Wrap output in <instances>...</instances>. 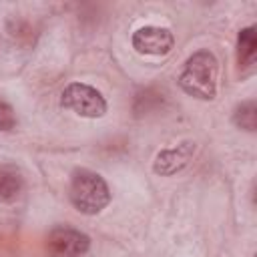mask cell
Here are the masks:
<instances>
[{
  "label": "cell",
  "mask_w": 257,
  "mask_h": 257,
  "mask_svg": "<svg viewBox=\"0 0 257 257\" xmlns=\"http://www.w3.org/2000/svg\"><path fill=\"white\" fill-rule=\"evenodd\" d=\"M217 72L219 64L213 52L197 50L191 54L179 74V86L201 100H211L217 94Z\"/></svg>",
  "instance_id": "obj_1"
},
{
  "label": "cell",
  "mask_w": 257,
  "mask_h": 257,
  "mask_svg": "<svg viewBox=\"0 0 257 257\" xmlns=\"http://www.w3.org/2000/svg\"><path fill=\"white\" fill-rule=\"evenodd\" d=\"M16 124V114H14V108L0 98V131H10L14 128Z\"/></svg>",
  "instance_id": "obj_10"
},
{
  "label": "cell",
  "mask_w": 257,
  "mask_h": 257,
  "mask_svg": "<svg viewBox=\"0 0 257 257\" xmlns=\"http://www.w3.org/2000/svg\"><path fill=\"white\" fill-rule=\"evenodd\" d=\"M68 195L76 211L84 215L100 213L110 201V191L104 179L98 173L88 171V169H76L72 173Z\"/></svg>",
  "instance_id": "obj_2"
},
{
  "label": "cell",
  "mask_w": 257,
  "mask_h": 257,
  "mask_svg": "<svg viewBox=\"0 0 257 257\" xmlns=\"http://www.w3.org/2000/svg\"><path fill=\"white\" fill-rule=\"evenodd\" d=\"M193 153H195V143L185 141V143H181V145H177L173 149L161 151L157 155V159H155L153 169H155L157 175H173V173L181 171L189 163Z\"/></svg>",
  "instance_id": "obj_6"
},
{
  "label": "cell",
  "mask_w": 257,
  "mask_h": 257,
  "mask_svg": "<svg viewBox=\"0 0 257 257\" xmlns=\"http://www.w3.org/2000/svg\"><path fill=\"white\" fill-rule=\"evenodd\" d=\"M233 122L239 128H245L249 133L255 131V124H257V104H255V100L241 102L233 112Z\"/></svg>",
  "instance_id": "obj_9"
},
{
  "label": "cell",
  "mask_w": 257,
  "mask_h": 257,
  "mask_svg": "<svg viewBox=\"0 0 257 257\" xmlns=\"http://www.w3.org/2000/svg\"><path fill=\"white\" fill-rule=\"evenodd\" d=\"M22 187H24L22 171L10 163L0 165V201L14 199L22 191Z\"/></svg>",
  "instance_id": "obj_7"
},
{
  "label": "cell",
  "mask_w": 257,
  "mask_h": 257,
  "mask_svg": "<svg viewBox=\"0 0 257 257\" xmlns=\"http://www.w3.org/2000/svg\"><path fill=\"white\" fill-rule=\"evenodd\" d=\"M255 52H257V38H255V28L253 26H247L239 32V38H237V58H239V64L247 66L253 62L255 58Z\"/></svg>",
  "instance_id": "obj_8"
},
{
  "label": "cell",
  "mask_w": 257,
  "mask_h": 257,
  "mask_svg": "<svg viewBox=\"0 0 257 257\" xmlns=\"http://www.w3.org/2000/svg\"><path fill=\"white\" fill-rule=\"evenodd\" d=\"M175 38L169 28L161 26H141L133 34V48L139 54H151V56H165L173 50Z\"/></svg>",
  "instance_id": "obj_5"
},
{
  "label": "cell",
  "mask_w": 257,
  "mask_h": 257,
  "mask_svg": "<svg viewBox=\"0 0 257 257\" xmlns=\"http://www.w3.org/2000/svg\"><path fill=\"white\" fill-rule=\"evenodd\" d=\"M62 108H68L84 118H98L106 112V100L104 96L84 82H70L60 96Z\"/></svg>",
  "instance_id": "obj_3"
},
{
  "label": "cell",
  "mask_w": 257,
  "mask_h": 257,
  "mask_svg": "<svg viewBox=\"0 0 257 257\" xmlns=\"http://www.w3.org/2000/svg\"><path fill=\"white\" fill-rule=\"evenodd\" d=\"M90 239L72 227H54L46 237L48 257H82L88 251Z\"/></svg>",
  "instance_id": "obj_4"
}]
</instances>
